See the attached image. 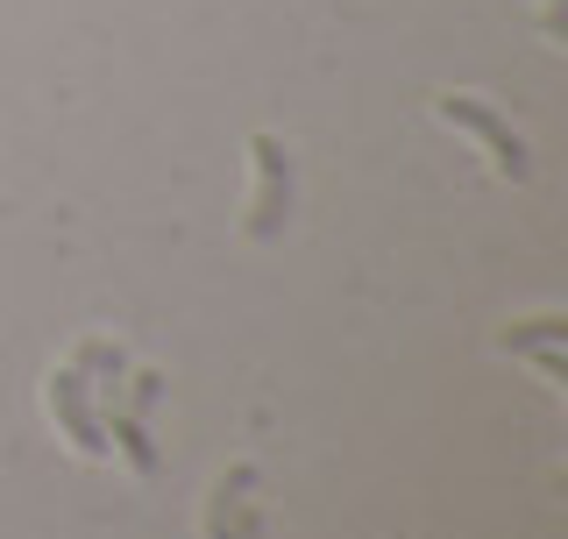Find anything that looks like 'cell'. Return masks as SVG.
<instances>
[{
	"label": "cell",
	"mask_w": 568,
	"mask_h": 539,
	"mask_svg": "<svg viewBox=\"0 0 568 539\" xmlns=\"http://www.w3.org/2000/svg\"><path fill=\"white\" fill-rule=\"evenodd\" d=\"M248 156H256V171H263L256 213H248V235H256V242H277L284 221H292V156H284L277 135H256V142H248Z\"/></svg>",
	"instance_id": "cell-1"
},
{
	"label": "cell",
	"mask_w": 568,
	"mask_h": 539,
	"mask_svg": "<svg viewBox=\"0 0 568 539\" xmlns=\"http://www.w3.org/2000/svg\"><path fill=\"white\" fill-rule=\"evenodd\" d=\"M440 121H455V129H469V135H476V142H484V150L497 156V171H505L511 185H526V177H532V156H526V142L511 135V129H505V121L490 114L484 100H462V93H448V100H440Z\"/></svg>",
	"instance_id": "cell-2"
},
{
	"label": "cell",
	"mask_w": 568,
	"mask_h": 539,
	"mask_svg": "<svg viewBox=\"0 0 568 539\" xmlns=\"http://www.w3.org/2000/svg\"><path fill=\"white\" fill-rule=\"evenodd\" d=\"M50 411H58L64 440L79 447L85 461H100V455H106V426H100V411H93V384H85V376L71 369V363L50 376Z\"/></svg>",
	"instance_id": "cell-3"
},
{
	"label": "cell",
	"mask_w": 568,
	"mask_h": 539,
	"mask_svg": "<svg viewBox=\"0 0 568 539\" xmlns=\"http://www.w3.org/2000/svg\"><path fill=\"white\" fill-rule=\"evenodd\" d=\"M100 426H106V447H121L135 476H156V469H164V455H156V440H150V426H142V411H129V405H114V398H106Z\"/></svg>",
	"instance_id": "cell-4"
},
{
	"label": "cell",
	"mask_w": 568,
	"mask_h": 539,
	"mask_svg": "<svg viewBox=\"0 0 568 539\" xmlns=\"http://www.w3.org/2000/svg\"><path fill=\"white\" fill-rule=\"evenodd\" d=\"M71 369H79L85 384H100L106 398H114V390L129 384V355H121V340H79V355H71Z\"/></svg>",
	"instance_id": "cell-5"
},
{
	"label": "cell",
	"mask_w": 568,
	"mask_h": 539,
	"mask_svg": "<svg viewBox=\"0 0 568 539\" xmlns=\"http://www.w3.org/2000/svg\"><path fill=\"white\" fill-rule=\"evenodd\" d=\"M256 490V469L248 461H235V469L221 476V490H213V511H206V539H221L227 526H235V511H242V497Z\"/></svg>",
	"instance_id": "cell-6"
},
{
	"label": "cell",
	"mask_w": 568,
	"mask_h": 539,
	"mask_svg": "<svg viewBox=\"0 0 568 539\" xmlns=\"http://www.w3.org/2000/svg\"><path fill=\"white\" fill-rule=\"evenodd\" d=\"M561 340H568V319H561V313H540V319H526V327H505V348H511V355L561 348Z\"/></svg>",
	"instance_id": "cell-7"
},
{
	"label": "cell",
	"mask_w": 568,
	"mask_h": 539,
	"mask_svg": "<svg viewBox=\"0 0 568 539\" xmlns=\"http://www.w3.org/2000/svg\"><path fill=\"white\" fill-rule=\"evenodd\" d=\"M156 398H164V376H156V369L129 376V411H156Z\"/></svg>",
	"instance_id": "cell-8"
},
{
	"label": "cell",
	"mask_w": 568,
	"mask_h": 539,
	"mask_svg": "<svg viewBox=\"0 0 568 539\" xmlns=\"http://www.w3.org/2000/svg\"><path fill=\"white\" fill-rule=\"evenodd\" d=\"M221 539H263V511H248V505H242V511H235V526H227Z\"/></svg>",
	"instance_id": "cell-9"
},
{
	"label": "cell",
	"mask_w": 568,
	"mask_h": 539,
	"mask_svg": "<svg viewBox=\"0 0 568 539\" xmlns=\"http://www.w3.org/2000/svg\"><path fill=\"white\" fill-rule=\"evenodd\" d=\"M532 355H540V376H547V384H561V376H568V363H561V348H532Z\"/></svg>",
	"instance_id": "cell-10"
}]
</instances>
